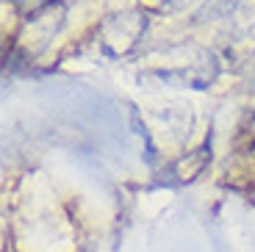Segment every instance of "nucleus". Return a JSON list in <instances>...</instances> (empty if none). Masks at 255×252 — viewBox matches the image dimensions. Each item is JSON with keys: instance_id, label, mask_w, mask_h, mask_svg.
<instances>
[]
</instances>
